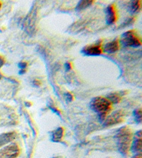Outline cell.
<instances>
[{
	"instance_id": "1",
	"label": "cell",
	"mask_w": 142,
	"mask_h": 158,
	"mask_svg": "<svg viewBox=\"0 0 142 158\" xmlns=\"http://www.w3.org/2000/svg\"><path fill=\"white\" fill-rule=\"evenodd\" d=\"M116 139L119 152L124 156H126L130 151L132 141V130L128 126L121 127L116 132Z\"/></svg>"
},
{
	"instance_id": "2",
	"label": "cell",
	"mask_w": 142,
	"mask_h": 158,
	"mask_svg": "<svg viewBox=\"0 0 142 158\" xmlns=\"http://www.w3.org/2000/svg\"><path fill=\"white\" fill-rule=\"evenodd\" d=\"M90 108L97 113L99 119L103 121L112 110V103L106 98L96 97L90 102Z\"/></svg>"
},
{
	"instance_id": "3",
	"label": "cell",
	"mask_w": 142,
	"mask_h": 158,
	"mask_svg": "<svg viewBox=\"0 0 142 158\" xmlns=\"http://www.w3.org/2000/svg\"><path fill=\"white\" fill-rule=\"evenodd\" d=\"M121 43L125 47L137 48L141 45V40L135 30H130L122 34Z\"/></svg>"
},
{
	"instance_id": "4",
	"label": "cell",
	"mask_w": 142,
	"mask_h": 158,
	"mask_svg": "<svg viewBox=\"0 0 142 158\" xmlns=\"http://www.w3.org/2000/svg\"><path fill=\"white\" fill-rule=\"evenodd\" d=\"M125 116V113L124 112V111L117 110L106 117L103 125L105 126H112V125L121 123L124 121Z\"/></svg>"
},
{
	"instance_id": "5",
	"label": "cell",
	"mask_w": 142,
	"mask_h": 158,
	"mask_svg": "<svg viewBox=\"0 0 142 158\" xmlns=\"http://www.w3.org/2000/svg\"><path fill=\"white\" fill-rule=\"evenodd\" d=\"M20 152L18 144L13 143L0 150V158H16Z\"/></svg>"
},
{
	"instance_id": "6",
	"label": "cell",
	"mask_w": 142,
	"mask_h": 158,
	"mask_svg": "<svg viewBox=\"0 0 142 158\" xmlns=\"http://www.w3.org/2000/svg\"><path fill=\"white\" fill-rule=\"evenodd\" d=\"M82 53L88 56H98L103 53V48L101 42H99L94 45L85 46L82 50Z\"/></svg>"
},
{
	"instance_id": "7",
	"label": "cell",
	"mask_w": 142,
	"mask_h": 158,
	"mask_svg": "<svg viewBox=\"0 0 142 158\" xmlns=\"http://www.w3.org/2000/svg\"><path fill=\"white\" fill-rule=\"evenodd\" d=\"M132 144H131L130 149L133 153L136 155H141L142 151V134L141 130L136 133L133 137Z\"/></svg>"
},
{
	"instance_id": "8",
	"label": "cell",
	"mask_w": 142,
	"mask_h": 158,
	"mask_svg": "<svg viewBox=\"0 0 142 158\" xmlns=\"http://www.w3.org/2000/svg\"><path fill=\"white\" fill-rule=\"evenodd\" d=\"M106 23L108 24H113L116 23L117 19L116 10L114 4H110L106 8Z\"/></svg>"
},
{
	"instance_id": "9",
	"label": "cell",
	"mask_w": 142,
	"mask_h": 158,
	"mask_svg": "<svg viewBox=\"0 0 142 158\" xmlns=\"http://www.w3.org/2000/svg\"><path fill=\"white\" fill-rule=\"evenodd\" d=\"M17 137L15 132H9L0 135V148L11 142Z\"/></svg>"
},
{
	"instance_id": "10",
	"label": "cell",
	"mask_w": 142,
	"mask_h": 158,
	"mask_svg": "<svg viewBox=\"0 0 142 158\" xmlns=\"http://www.w3.org/2000/svg\"><path fill=\"white\" fill-rule=\"evenodd\" d=\"M119 48V40L118 39H115L112 41L106 43L104 48H103V51L108 54H112L118 51Z\"/></svg>"
},
{
	"instance_id": "11",
	"label": "cell",
	"mask_w": 142,
	"mask_h": 158,
	"mask_svg": "<svg viewBox=\"0 0 142 158\" xmlns=\"http://www.w3.org/2000/svg\"><path fill=\"white\" fill-rule=\"evenodd\" d=\"M64 135V129L63 127H58L56 130H54L51 135V140L53 142H59L62 140V137Z\"/></svg>"
},
{
	"instance_id": "12",
	"label": "cell",
	"mask_w": 142,
	"mask_h": 158,
	"mask_svg": "<svg viewBox=\"0 0 142 158\" xmlns=\"http://www.w3.org/2000/svg\"><path fill=\"white\" fill-rule=\"evenodd\" d=\"M125 94V93L123 94L122 92L120 93H112V94H108L107 96V98L112 104H117L121 100V96Z\"/></svg>"
},
{
	"instance_id": "13",
	"label": "cell",
	"mask_w": 142,
	"mask_h": 158,
	"mask_svg": "<svg viewBox=\"0 0 142 158\" xmlns=\"http://www.w3.org/2000/svg\"><path fill=\"white\" fill-rule=\"evenodd\" d=\"M141 1L139 0H137V1H132L130 2V12H132L133 13H138L139 10H141Z\"/></svg>"
},
{
	"instance_id": "14",
	"label": "cell",
	"mask_w": 142,
	"mask_h": 158,
	"mask_svg": "<svg viewBox=\"0 0 142 158\" xmlns=\"http://www.w3.org/2000/svg\"><path fill=\"white\" fill-rule=\"evenodd\" d=\"M94 1L92 0H87V1H80L76 7V9L77 10H81L87 9V7L91 6Z\"/></svg>"
},
{
	"instance_id": "15",
	"label": "cell",
	"mask_w": 142,
	"mask_h": 158,
	"mask_svg": "<svg viewBox=\"0 0 142 158\" xmlns=\"http://www.w3.org/2000/svg\"><path fill=\"white\" fill-rule=\"evenodd\" d=\"M134 114V117H135V119L136 123H141V119H142V111H141V109L139 108L136 109L133 112Z\"/></svg>"
},
{
	"instance_id": "16",
	"label": "cell",
	"mask_w": 142,
	"mask_h": 158,
	"mask_svg": "<svg viewBox=\"0 0 142 158\" xmlns=\"http://www.w3.org/2000/svg\"><path fill=\"white\" fill-rule=\"evenodd\" d=\"M135 18H133L132 17V18H128V19H127V20L124 22V23H122L121 25H120L118 27V29H122V28H124V27H126L128 26L131 25V24H132V23H134V22H135Z\"/></svg>"
},
{
	"instance_id": "17",
	"label": "cell",
	"mask_w": 142,
	"mask_h": 158,
	"mask_svg": "<svg viewBox=\"0 0 142 158\" xmlns=\"http://www.w3.org/2000/svg\"><path fill=\"white\" fill-rule=\"evenodd\" d=\"M18 66L21 70H24L26 69V68L27 66V64L26 62H20V64H18Z\"/></svg>"
},
{
	"instance_id": "18",
	"label": "cell",
	"mask_w": 142,
	"mask_h": 158,
	"mask_svg": "<svg viewBox=\"0 0 142 158\" xmlns=\"http://www.w3.org/2000/svg\"><path fill=\"white\" fill-rule=\"evenodd\" d=\"M65 70H66L67 71H69V70H72V64H71V63H69V62L66 63V64H65Z\"/></svg>"
},
{
	"instance_id": "19",
	"label": "cell",
	"mask_w": 142,
	"mask_h": 158,
	"mask_svg": "<svg viewBox=\"0 0 142 158\" xmlns=\"http://www.w3.org/2000/svg\"><path fill=\"white\" fill-rule=\"evenodd\" d=\"M65 96H66V99L68 102H71L73 100V96L70 94V93H67V94L65 95Z\"/></svg>"
},
{
	"instance_id": "20",
	"label": "cell",
	"mask_w": 142,
	"mask_h": 158,
	"mask_svg": "<svg viewBox=\"0 0 142 158\" xmlns=\"http://www.w3.org/2000/svg\"><path fill=\"white\" fill-rule=\"evenodd\" d=\"M5 64V59L4 57L0 55V69L4 66Z\"/></svg>"
},
{
	"instance_id": "21",
	"label": "cell",
	"mask_w": 142,
	"mask_h": 158,
	"mask_svg": "<svg viewBox=\"0 0 142 158\" xmlns=\"http://www.w3.org/2000/svg\"><path fill=\"white\" fill-rule=\"evenodd\" d=\"M34 84L35 86H40V85H41V82H40V81H39V80H35L34 81Z\"/></svg>"
},
{
	"instance_id": "22",
	"label": "cell",
	"mask_w": 142,
	"mask_h": 158,
	"mask_svg": "<svg viewBox=\"0 0 142 158\" xmlns=\"http://www.w3.org/2000/svg\"><path fill=\"white\" fill-rule=\"evenodd\" d=\"M26 71V70L25 69H24V70H20V71L19 72V73H20V75H22V74H24V73H25Z\"/></svg>"
},
{
	"instance_id": "23",
	"label": "cell",
	"mask_w": 142,
	"mask_h": 158,
	"mask_svg": "<svg viewBox=\"0 0 142 158\" xmlns=\"http://www.w3.org/2000/svg\"><path fill=\"white\" fill-rule=\"evenodd\" d=\"M53 158H63L62 157H61V156H57V157H54Z\"/></svg>"
},
{
	"instance_id": "24",
	"label": "cell",
	"mask_w": 142,
	"mask_h": 158,
	"mask_svg": "<svg viewBox=\"0 0 142 158\" xmlns=\"http://www.w3.org/2000/svg\"><path fill=\"white\" fill-rule=\"evenodd\" d=\"M133 158H141V156H137V157H133Z\"/></svg>"
},
{
	"instance_id": "25",
	"label": "cell",
	"mask_w": 142,
	"mask_h": 158,
	"mask_svg": "<svg viewBox=\"0 0 142 158\" xmlns=\"http://www.w3.org/2000/svg\"><path fill=\"white\" fill-rule=\"evenodd\" d=\"M1 7H2V2H0V9H1Z\"/></svg>"
},
{
	"instance_id": "26",
	"label": "cell",
	"mask_w": 142,
	"mask_h": 158,
	"mask_svg": "<svg viewBox=\"0 0 142 158\" xmlns=\"http://www.w3.org/2000/svg\"><path fill=\"white\" fill-rule=\"evenodd\" d=\"M1 78H2V74H0V80H1Z\"/></svg>"
}]
</instances>
